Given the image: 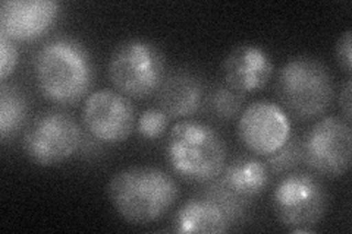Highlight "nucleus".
Segmentation results:
<instances>
[{
    "instance_id": "f257e3e1",
    "label": "nucleus",
    "mask_w": 352,
    "mask_h": 234,
    "mask_svg": "<svg viewBox=\"0 0 352 234\" xmlns=\"http://www.w3.org/2000/svg\"><path fill=\"white\" fill-rule=\"evenodd\" d=\"M107 195L126 222L147 226L175 205L179 187L172 176L157 167L138 165L115 173L107 185Z\"/></svg>"
},
{
    "instance_id": "f03ea898",
    "label": "nucleus",
    "mask_w": 352,
    "mask_h": 234,
    "mask_svg": "<svg viewBox=\"0 0 352 234\" xmlns=\"http://www.w3.org/2000/svg\"><path fill=\"white\" fill-rule=\"evenodd\" d=\"M34 72L43 95L56 104H74L88 93L93 65L82 44L72 38L44 43L34 58Z\"/></svg>"
},
{
    "instance_id": "7ed1b4c3",
    "label": "nucleus",
    "mask_w": 352,
    "mask_h": 234,
    "mask_svg": "<svg viewBox=\"0 0 352 234\" xmlns=\"http://www.w3.org/2000/svg\"><path fill=\"white\" fill-rule=\"evenodd\" d=\"M172 170L186 182L210 183L226 165V143L219 132L203 121L186 119L175 124L168 139Z\"/></svg>"
},
{
    "instance_id": "20e7f679",
    "label": "nucleus",
    "mask_w": 352,
    "mask_h": 234,
    "mask_svg": "<svg viewBox=\"0 0 352 234\" xmlns=\"http://www.w3.org/2000/svg\"><path fill=\"white\" fill-rule=\"evenodd\" d=\"M276 93L282 104L295 117L310 120L322 116L332 104L333 76L318 59L298 56L282 66Z\"/></svg>"
},
{
    "instance_id": "39448f33",
    "label": "nucleus",
    "mask_w": 352,
    "mask_h": 234,
    "mask_svg": "<svg viewBox=\"0 0 352 234\" xmlns=\"http://www.w3.org/2000/svg\"><path fill=\"white\" fill-rule=\"evenodd\" d=\"M164 54L147 40L131 38L115 47L107 73L115 90L128 98H147L164 80Z\"/></svg>"
},
{
    "instance_id": "423d86ee",
    "label": "nucleus",
    "mask_w": 352,
    "mask_h": 234,
    "mask_svg": "<svg viewBox=\"0 0 352 234\" xmlns=\"http://www.w3.org/2000/svg\"><path fill=\"white\" fill-rule=\"evenodd\" d=\"M323 183L308 172H294L274 187L273 209L280 224L292 233H311L327 211Z\"/></svg>"
},
{
    "instance_id": "0eeeda50",
    "label": "nucleus",
    "mask_w": 352,
    "mask_h": 234,
    "mask_svg": "<svg viewBox=\"0 0 352 234\" xmlns=\"http://www.w3.org/2000/svg\"><path fill=\"white\" fill-rule=\"evenodd\" d=\"M81 141V128L71 115L49 110L27 129L22 147L32 163L50 167L72 157Z\"/></svg>"
},
{
    "instance_id": "6e6552de",
    "label": "nucleus",
    "mask_w": 352,
    "mask_h": 234,
    "mask_svg": "<svg viewBox=\"0 0 352 234\" xmlns=\"http://www.w3.org/2000/svg\"><path fill=\"white\" fill-rule=\"evenodd\" d=\"M304 142V161L310 169L327 177H342L352 161V135L346 120L327 116L308 130Z\"/></svg>"
},
{
    "instance_id": "1a4fd4ad",
    "label": "nucleus",
    "mask_w": 352,
    "mask_h": 234,
    "mask_svg": "<svg viewBox=\"0 0 352 234\" xmlns=\"http://www.w3.org/2000/svg\"><path fill=\"white\" fill-rule=\"evenodd\" d=\"M82 121L91 135L106 143L124 142L135 128V108L116 90H97L85 98Z\"/></svg>"
},
{
    "instance_id": "9d476101",
    "label": "nucleus",
    "mask_w": 352,
    "mask_h": 234,
    "mask_svg": "<svg viewBox=\"0 0 352 234\" xmlns=\"http://www.w3.org/2000/svg\"><path fill=\"white\" fill-rule=\"evenodd\" d=\"M238 135L248 151L267 157L289 139L291 121L280 106L269 100H258L241 113Z\"/></svg>"
},
{
    "instance_id": "9b49d317",
    "label": "nucleus",
    "mask_w": 352,
    "mask_h": 234,
    "mask_svg": "<svg viewBox=\"0 0 352 234\" xmlns=\"http://www.w3.org/2000/svg\"><path fill=\"white\" fill-rule=\"evenodd\" d=\"M59 14L53 0H5L0 6V34L14 41H32L47 32Z\"/></svg>"
},
{
    "instance_id": "f8f14e48",
    "label": "nucleus",
    "mask_w": 352,
    "mask_h": 234,
    "mask_svg": "<svg viewBox=\"0 0 352 234\" xmlns=\"http://www.w3.org/2000/svg\"><path fill=\"white\" fill-rule=\"evenodd\" d=\"M272 73L273 60L270 54L257 44H238L223 62L226 85L242 94L261 90L269 82Z\"/></svg>"
},
{
    "instance_id": "ddd939ff",
    "label": "nucleus",
    "mask_w": 352,
    "mask_h": 234,
    "mask_svg": "<svg viewBox=\"0 0 352 234\" xmlns=\"http://www.w3.org/2000/svg\"><path fill=\"white\" fill-rule=\"evenodd\" d=\"M204 88L201 81L188 71H175L164 76L159 88L160 108L169 117H188L203 104Z\"/></svg>"
},
{
    "instance_id": "4468645a",
    "label": "nucleus",
    "mask_w": 352,
    "mask_h": 234,
    "mask_svg": "<svg viewBox=\"0 0 352 234\" xmlns=\"http://www.w3.org/2000/svg\"><path fill=\"white\" fill-rule=\"evenodd\" d=\"M217 179L230 194L250 205L267 189L270 173L263 161L252 157H241L225 167Z\"/></svg>"
},
{
    "instance_id": "2eb2a0df",
    "label": "nucleus",
    "mask_w": 352,
    "mask_h": 234,
    "mask_svg": "<svg viewBox=\"0 0 352 234\" xmlns=\"http://www.w3.org/2000/svg\"><path fill=\"white\" fill-rule=\"evenodd\" d=\"M225 211L213 199L198 198L184 204L178 214L175 215L173 231L190 234H220L226 233L232 227Z\"/></svg>"
},
{
    "instance_id": "dca6fc26",
    "label": "nucleus",
    "mask_w": 352,
    "mask_h": 234,
    "mask_svg": "<svg viewBox=\"0 0 352 234\" xmlns=\"http://www.w3.org/2000/svg\"><path fill=\"white\" fill-rule=\"evenodd\" d=\"M27 116L28 104L25 97L16 86L3 82L0 88V138L3 142L22 128Z\"/></svg>"
},
{
    "instance_id": "f3484780",
    "label": "nucleus",
    "mask_w": 352,
    "mask_h": 234,
    "mask_svg": "<svg viewBox=\"0 0 352 234\" xmlns=\"http://www.w3.org/2000/svg\"><path fill=\"white\" fill-rule=\"evenodd\" d=\"M244 104V94L229 85H217L207 98V107L219 120H232Z\"/></svg>"
},
{
    "instance_id": "a211bd4d",
    "label": "nucleus",
    "mask_w": 352,
    "mask_h": 234,
    "mask_svg": "<svg viewBox=\"0 0 352 234\" xmlns=\"http://www.w3.org/2000/svg\"><path fill=\"white\" fill-rule=\"evenodd\" d=\"M304 161V142L300 137L291 135L279 150L266 157L267 169L276 174L289 173Z\"/></svg>"
},
{
    "instance_id": "6ab92c4d",
    "label": "nucleus",
    "mask_w": 352,
    "mask_h": 234,
    "mask_svg": "<svg viewBox=\"0 0 352 234\" xmlns=\"http://www.w3.org/2000/svg\"><path fill=\"white\" fill-rule=\"evenodd\" d=\"M169 116L162 108H147L137 119L135 126L140 137L144 139H157L169 126Z\"/></svg>"
},
{
    "instance_id": "aec40b11",
    "label": "nucleus",
    "mask_w": 352,
    "mask_h": 234,
    "mask_svg": "<svg viewBox=\"0 0 352 234\" xmlns=\"http://www.w3.org/2000/svg\"><path fill=\"white\" fill-rule=\"evenodd\" d=\"M18 63V49L15 41L0 34V80L5 82L9 75H12Z\"/></svg>"
},
{
    "instance_id": "412c9836",
    "label": "nucleus",
    "mask_w": 352,
    "mask_h": 234,
    "mask_svg": "<svg viewBox=\"0 0 352 234\" xmlns=\"http://www.w3.org/2000/svg\"><path fill=\"white\" fill-rule=\"evenodd\" d=\"M336 59L345 72H351L352 66V31L346 30L336 44Z\"/></svg>"
},
{
    "instance_id": "4be33fe9",
    "label": "nucleus",
    "mask_w": 352,
    "mask_h": 234,
    "mask_svg": "<svg viewBox=\"0 0 352 234\" xmlns=\"http://www.w3.org/2000/svg\"><path fill=\"white\" fill-rule=\"evenodd\" d=\"M351 80H348L344 85L342 90H340V97H339V106H340V110H342L344 113V117L345 120L348 121V124H351V116H352V88H351Z\"/></svg>"
}]
</instances>
